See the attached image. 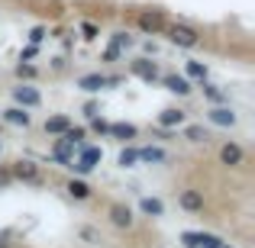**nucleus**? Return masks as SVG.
Listing matches in <instances>:
<instances>
[{
    "mask_svg": "<svg viewBox=\"0 0 255 248\" xmlns=\"http://www.w3.org/2000/svg\"><path fill=\"white\" fill-rule=\"evenodd\" d=\"M207 116H210L213 126H236V113H233L230 106H213Z\"/></svg>",
    "mask_w": 255,
    "mask_h": 248,
    "instance_id": "423d86ee",
    "label": "nucleus"
},
{
    "mask_svg": "<svg viewBox=\"0 0 255 248\" xmlns=\"http://www.w3.org/2000/svg\"><path fill=\"white\" fill-rule=\"evenodd\" d=\"M184 71H187V78L207 81V65H204V62H187V65H184Z\"/></svg>",
    "mask_w": 255,
    "mask_h": 248,
    "instance_id": "4be33fe9",
    "label": "nucleus"
},
{
    "mask_svg": "<svg viewBox=\"0 0 255 248\" xmlns=\"http://www.w3.org/2000/svg\"><path fill=\"white\" fill-rule=\"evenodd\" d=\"M165 84H168L171 93H181V97H184V93H191V81H187L184 75H168V78H165Z\"/></svg>",
    "mask_w": 255,
    "mask_h": 248,
    "instance_id": "dca6fc26",
    "label": "nucleus"
},
{
    "mask_svg": "<svg viewBox=\"0 0 255 248\" xmlns=\"http://www.w3.org/2000/svg\"><path fill=\"white\" fill-rule=\"evenodd\" d=\"M142 26L145 29H158V26H162V16H142Z\"/></svg>",
    "mask_w": 255,
    "mask_h": 248,
    "instance_id": "bb28decb",
    "label": "nucleus"
},
{
    "mask_svg": "<svg viewBox=\"0 0 255 248\" xmlns=\"http://www.w3.org/2000/svg\"><path fill=\"white\" fill-rule=\"evenodd\" d=\"M129 45H132V39L126 36V32H117V36H113V45L107 49V62H117V58H120V52H123V49H129Z\"/></svg>",
    "mask_w": 255,
    "mask_h": 248,
    "instance_id": "f8f14e48",
    "label": "nucleus"
},
{
    "mask_svg": "<svg viewBox=\"0 0 255 248\" xmlns=\"http://www.w3.org/2000/svg\"><path fill=\"white\" fill-rule=\"evenodd\" d=\"M136 162H139V152L136 149H123V152H120V167H132Z\"/></svg>",
    "mask_w": 255,
    "mask_h": 248,
    "instance_id": "b1692460",
    "label": "nucleus"
},
{
    "mask_svg": "<svg viewBox=\"0 0 255 248\" xmlns=\"http://www.w3.org/2000/svg\"><path fill=\"white\" fill-rule=\"evenodd\" d=\"M184 123V110H174V106H168V110L158 113V126H165V129H174V126Z\"/></svg>",
    "mask_w": 255,
    "mask_h": 248,
    "instance_id": "9b49d317",
    "label": "nucleus"
},
{
    "mask_svg": "<svg viewBox=\"0 0 255 248\" xmlns=\"http://www.w3.org/2000/svg\"><path fill=\"white\" fill-rule=\"evenodd\" d=\"M13 177H19V180H39V171H36V165H32V162H16V165H13Z\"/></svg>",
    "mask_w": 255,
    "mask_h": 248,
    "instance_id": "4468645a",
    "label": "nucleus"
},
{
    "mask_svg": "<svg viewBox=\"0 0 255 248\" xmlns=\"http://www.w3.org/2000/svg\"><path fill=\"white\" fill-rule=\"evenodd\" d=\"M110 132L117 139H136V126H129V123H113Z\"/></svg>",
    "mask_w": 255,
    "mask_h": 248,
    "instance_id": "412c9836",
    "label": "nucleus"
},
{
    "mask_svg": "<svg viewBox=\"0 0 255 248\" xmlns=\"http://www.w3.org/2000/svg\"><path fill=\"white\" fill-rule=\"evenodd\" d=\"M71 129V116H49L45 119V132L49 136H65Z\"/></svg>",
    "mask_w": 255,
    "mask_h": 248,
    "instance_id": "9d476101",
    "label": "nucleus"
},
{
    "mask_svg": "<svg viewBox=\"0 0 255 248\" xmlns=\"http://www.w3.org/2000/svg\"><path fill=\"white\" fill-rule=\"evenodd\" d=\"M223 248H226V245H223Z\"/></svg>",
    "mask_w": 255,
    "mask_h": 248,
    "instance_id": "c9c22d12",
    "label": "nucleus"
},
{
    "mask_svg": "<svg viewBox=\"0 0 255 248\" xmlns=\"http://www.w3.org/2000/svg\"><path fill=\"white\" fill-rule=\"evenodd\" d=\"M78 87L87 93H97V90H104V87H110V78H104V75H84L81 81H78Z\"/></svg>",
    "mask_w": 255,
    "mask_h": 248,
    "instance_id": "0eeeda50",
    "label": "nucleus"
},
{
    "mask_svg": "<svg viewBox=\"0 0 255 248\" xmlns=\"http://www.w3.org/2000/svg\"><path fill=\"white\" fill-rule=\"evenodd\" d=\"M100 158H104V152H100V149H84L81 158H78V162H71L68 167H75L78 174H91L94 167L100 165Z\"/></svg>",
    "mask_w": 255,
    "mask_h": 248,
    "instance_id": "f03ea898",
    "label": "nucleus"
},
{
    "mask_svg": "<svg viewBox=\"0 0 255 248\" xmlns=\"http://www.w3.org/2000/svg\"><path fill=\"white\" fill-rule=\"evenodd\" d=\"M132 75L152 84L158 78V68H155V62H149V58H139V62H132Z\"/></svg>",
    "mask_w": 255,
    "mask_h": 248,
    "instance_id": "39448f33",
    "label": "nucleus"
},
{
    "mask_svg": "<svg viewBox=\"0 0 255 248\" xmlns=\"http://www.w3.org/2000/svg\"><path fill=\"white\" fill-rule=\"evenodd\" d=\"M184 242L191 248H223V239L210 232H184Z\"/></svg>",
    "mask_w": 255,
    "mask_h": 248,
    "instance_id": "7ed1b4c3",
    "label": "nucleus"
},
{
    "mask_svg": "<svg viewBox=\"0 0 255 248\" xmlns=\"http://www.w3.org/2000/svg\"><path fill=\"white\" fill-rule=\"evenodd\" d=\"M68 193L75 200H87V197H91V187H87L84 180H68Z\"/></svg>",
    "mask_w": 255,
    "mask_h": 248,
    "instance_id": "aec40b11",
    "label": "nucleus"
},
{
    "mask_svg": "<svg viewBox=\"0 0 255 248\" xmlns=\"http://www.w3.org/2000/svg\"><path fill=\"white\" fill-rule=\"evenodd\" d=\"M3 119L10 126H29L32 123V116L23 110V106H10V110H3Z\"/></svg>",
    "mask_w": 255,
    "mask_h": 248,
    "instance_id": "ddd939ff",
    "label": "nucleus"
},
{
    "mask_svg": "<svg viewBox=\"0 0 255 248\" xmlns=\"http://www.w3.org/2000/svg\"><path fill=\"white\" fill-rule=\"evenodd\" d=\"M16 75H19V78H36V68H32V65H19Z\"/></svg>",
    "mask_w": 255,
    "mask_h": 248,
    "instance_id": "c85d7f7f",
    "label": "nucleus"
},
{
    "mask_svg": "<svg viewBox=\"0 0 255 248\" xmlns=\"http://www.w3.org/2000/svg\"><path fill=\"white\" fill-rule=\"evenodd\" d=\"M184 136L191 139V142H207V139H210L204 126H187V129H184Z\"/></svg>",
    "mask_w": 255,
    "mask_h": 248,
    "instance_id": "5701e85b",
    "label": "nucleus"
},
{
    "mask_svg": "<svg viewBox=\"0 0 255 248\" xmlns=\"http://www.w3.org/2000/svg\"><path fill=\"white\" fill-rule=\"evenodd\" d=\"M13 100H16V106L29 110V106L42 103V93H39L36 87H29V84H19V87H13Z\"/></svg>",
    "mask_w": 255,
    "mask_h": 248,
    "instance_id": "f257e3e1",
    "label": "nucleus"
},
{
    "mask_svg": "<svg viewBox=\"0 0 255 248\" xmlns=\"http://www.w3.org/2000/svg\"><path fill=\"white\" fill-rule=\"evenodd\" d=\"M181 206L191 210V213H200V210H204V197H200L197 190H184V193H181Z\"/></svg>",
    "mask_w": 255,
    "mask_h": 248,
    "instance_id": "2eb2a0df",
    "label": "nucleus"
},
{
    "mask_svg": "<svg viewBox=\"0 0 255 248\" xmlns=\"http://www.w3.org/2000/svg\"><path fill=\"white\" fill-rule=\"evenodd\" d=\"M81 236H84V239H87V242H91V245L97 242V232H94V229H81Z\"/></svg>",
    "mask_w": 255,
    "mask_h": 248,
    "instance_id": "2f4dec72",
    "label": "nucleus"
},
{
    "mask_svg": "<svg viewBox=\"0 0 255 248\" xmlns=\"http://www.w3.org/2000/svg\"><path fill=\"white\" fill-rule=\"evenodd\" d=\"M94 132H100V136H104V132H110V126H107L104 119H97V116H94Z\"/></svg>",
    "mask_w": 255,
    "mask_h": 248,
    "instance_id": "7c9ffc66",
    "label": "nucleus"
},
{
    "mask_svg": "<svg viewBox=\"0 0 255 248\" xmlns=\"http://www.w3.org/2000/svg\"><path fill=\"white\" fill-rule=\"evenodd\" d=\"M65 139H71V142H78V145H81V139H84V129H75V126H71V129L65 132Z\"/></svg>",
    "mask_w": 255,
    "mask_h": 248,
    "instance_id": "a878e982",
    "label": "nucleus"
},
{
    "mask_svg": "<svg viewBox=\"0 0 255 248\" xmlns=\"http://www.w3.org/2000/svg\"><path fill=\"white\" fill-rule=\"evenodd\" d=\"M75 149H78V142H71V139H58V145H55V158H58V162H62V165H71V162H75Z\"/></svg>",
    "mask_w": 255,
    "mask_h": 248,
    "instance_id": "6e6552de",
    "label": "nucleus"
},
{
    "mask_svg": "<svg viewBox=\"0 0 255 248\" xmlns=\"http://www.w3.org/2000/svg\"><path fill=\"white\" fill-rule=\"evenodd\" d=\"M139 162H149V165H162L165 162V152L149 145V149H139Z\"/></svg>",
    "mask_w": 255,
    "mask_h": 248,
    "instance_id": "f3484780",
    "label": "nucleus"
},
{
    "mask_svg": "<svg viewBox=\"0 0 255 248\" xmlns=\"http://www.w3.org/2000/svg\"><path fill=\"white\" fill-rule=\"evenodd\" d=\"M81 32H84V39H97V26H91V23H84Z\"/></svg>",
    "mask_w": 255,
    "mask_h": 248,
    "instance_id": "c756f323",
    "label": "nucleus"
},
{
    "mask_svg": "<svg viewBox=\"0 0 255 248\" xmlns=\"http://www.w3.org/2000/svg\"><path fill=\"white\" fill-rule=\"evenodd\" d=\"M10 177H13V174H0V187H3V184H10Z\"/></svg>",
    "mask_w": 255,
    "mask_h": 248,
    "instance_id": "72a5a7b5",
    "label": "nucleus"
},
{
    "mask_svg": "<svg viewBox=\"0 0 255 248\" xmlns=\"http://www.w3.org/2000/svg\"><path fill=\"white\" fill-rule=\"evenodd\" d=\"M139 206H142L145 216H162V213H165V203H162V200H155V197H142V203H139Z\"/></svg>",
    "mask_w": 255,
    "mask_h": 248,
    "instance_id": "6ab92c4d",
    "label": "nucleus"
},
{
    "mask_svg": "<svg viewBox=\"0 0 255 248\" xmlns=\"http://www.w3.org/2000/svg\"><path fill=\"white\" fill-rule=\"evenodd\" d=\"M42 39H45V29H42V26H36V29L29 32V42H32V45H39Z\"/></svg>",
    "mask_w": 255,
    "mask_h": 248,
    "instance_id": "cd10ccee",
    "label": "nucleus"
},
{
    "mask_svg": "<svg viewBox=\"0 0 255 248\" xmlns=\"http://www.w3.org/2000/svg\"><path fill=\"white\" fill-rule=\"evenodd\" d=\"M84 113H87V116L94 119V116H97V103H87V106H84Z\"/></svg>",
    "mask_w": 255,
    "mask_h": 248,
    "instance_id": "473e14b6",
    "label": "nucleus"
},
{
    "mask_svg": "<svg viewBox=\"0 0 255 248\" xmlns=\"http://www.w3.org/2000/svg\"><path fill=\"white\" fill-rule=\"evenodd\" d=\"M168 39L174 45H181V49H194V45H197V32H194L191 26H171Z\"/></svg>",
    "mask_w": 255,
    "mask_h": 248,
    "instance_id": "20e7f679",
    "label": "nucleus"
},
{
    "mask_svg": "<svg viewBox=\"0 0 255 248\" xmlns=\"http://www.w3.org/2000/svg\"><path fill=\"white\" fill-rule=\"evenodd\" d=\"M220 158H223V165H239L243 162V149L239 145H223V152H220Z\"/></svg>",
    "mask_w": 255,
    "mask_h": 248,
    "instance_id": "a211bd4d",
    "label": "nucleus"
},
{
    "mask_svg": "<svg viewBox=\"0 0 255 248\" xmlns=\"http://www.w3.org/2000/svg\"><path fill=\"white\" fill-rule=\"evenodd\" d=\"M110 219H113V226H120V229H129V226H132V210L123 206V203H117L110 210Z\"/></svg>",
    "mask_w": 255,
    "mask_h": 248,
    "instance_id": "1a4fd4ad",
    "label": "nucleus"
},
{
    "mask_svg": "<svg viewBox=\"0 0 255 248\" xmlns=\"http://www.w3.org/2000/svg\"><path fill=\"white\" fill-rule=\"evenodd\" d=\"M204 93H207V97H210V100H217V103H220V100H223V97H226V93H223V90H220V87H217V84H204Z\"/></svg>",
    "mask_w": 255,
    "mask_h": 248,
    "instance_id": "393cba45",
    "label": "nucleus"
},
{
    "mask_svg": "<svg viewBox=\"0 0 255 248\" xmlns=\"http://www.w3.org/2000/svg\"><path fill=\"white\" fill-rule=\"evenodd\" d=\"M0 248H6V239L3 236H0Z\"/></svg>",
    "mask_w": 255,
    "mask_h": 248,
    "instance_id": "f704fd0d",
    "label": "nucleus"
}]
</instances>
